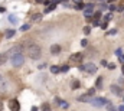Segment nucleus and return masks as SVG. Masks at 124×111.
Masks as SVG:
<instances>
[{
    "mask_svg": "<svg viewBox=\"0 0 124 111\" xmlns=\"http://www.w3.org/2000/svg\"><path fill=\"white\" fill-rule=\"evenodd\" d=\"M29 29H30L29 25H23V26L20 28V30H22V32H26V30H29Z\"/></svg>",
    "mask_w": 124,
    "mask_h": 111,
    "instance_id": "obj_23",
    "label": "nucleus"
},
{
    "mask_svg": "<svg viewBox=\"0 0 124 111\" xmlns=\"http://www.w3.org/2000/svg\"><path fill=\"white\" fill-rule=\"evenodd\" d=\"M94 94H95V90H94V88L88 91V95H91V97H92V95H94Z\"/></svg>",
    "mask_w": 124,
    "mask_h": 111,
    "instance_id": "obj_29",
    "label": "nucleus"
},
{
    "mask_svg": "<svg viewBox=\"0 0 124 111\" xmlns=\"http://www.w3.org/2000/svg\"><path fill=\"white\" fill-rule=\"evenodd\" d=\"M111 16H113L111 13H107V14H104V20H105V22H108V20L111 19Z\"/></svg>",
    "mask_w": 124,
    "mask_h": 111,
    "instance_id": "obj_24",
    "label": "nucleus"
},
{
    "mask_svg": "<svg viewBox=\"0 0 124 111\" xmlns=\"http://www.w3.org/2000/svg\"><path fill=\"white\" fill-rule=\"evenodd\" d=\"M68 71H69V66L68 65H64V66L59 68V72H68Z\"/></svg>",
    "mask_w": 124,
    "mask_h": 111,
    "instance_id": "obj_17",
    "label": "nucleus"
},
{
    "mask_svg": "<svg viewBox=\"0 0 124 111\" xmlns=\"http://www.w3.org/2000/svg\"><path fill=\"white\" fill-rule=\"evenodd\" d=\"M101 82H103V78L100 76V78L97 79V82H95V87H97V88H101Z\"/></svg>",
    "mask_w": 124,
    "mask_h": 111,
    "instance_id": "obj_20",
    "label": "nucleus"
},
{
    "mask_svg": "<svg viewBox=\"0 0 124 111\" xmlns=\"http://www.w3.org/2000/svg\"><path fill=\"white\" fill-rule=\"evenodd\" d=\"M89 32H91L89 26H85V28H84V33H85V35H89Z\"/></svg>",
    "mask_w": 124,
    "mask_h": 111,
    "instance_id": "obj_26",
    "label": "nucleus"
},
{
    "mask_svg": "<svg viewBox=\"0 0 124 111\" xmlns=\"http://www.w3.org/2000/svg\"><path fill=\"white\" fill-rule=\"evenodd\" d=\"M121 72H123V74H124V65H123V66H121Z\"/></svg>",
    "mask_w": 124,
    "mask_h": 111,
    "instance_id": "obj_38",
    "label": "nucleus"
},
{
    "mask_svg": "<svg viewBox=\"0 0 124 111\" xmlns=\"http://www.w3.org/2000/svg\"><path fill=\"white\" fill-rule=\"evenodd\" d=\"M7 61V55L6 54H0V65H3Z\"/></svg>",
    "mask_w": 124,
    "mask_h": 111,
    "instance_id": "obj_12",
    "label": "nucleus"
},
{
    "mask_svg": "<svg viewBox=\"0 0 124 111\" xmlns=\"http://www.w3.org/2000/svg\"><path fill=\"white\" fill-rule=\"evenodd\" d=\"M0 90H6V82H2V81H0Z\"/></svg>",
    "mask_w": 124,
    "mask_h": 111,
    "instance_id": "obj_27",
    "label": "nucleus"
},
{
    "mask_svg": "<svg viewBox=\"0 0 124 111\" xmlns=\"http://www.w3.org/2000/svg\"><path fill=\"white\" fill-rule=\"evenodd\" d=\"M26 54H28V56L32 58V59H39L40 55H42V50H40V48H39L38 45L30 43V45H28V48H26Z\"/></svg>",
    "mask_w": 124,
    "mask_h": 111,
    "instance_id": "obj_1",
    "label": "nucleus"
},
{
    "mask_svg": "<svg viewBox=\"0 0 124 111\" xmlns=\"http://www.w3.org/2000/svg\"><path fill=\"white\" fill-rule=\"evenodd\" d=\"M33 2H36V3H43L45 0H33Z\"/></svg>",
    "mask_w": 124,
    "mask_h": 111,
    "instance_id": "obj_33",
    "label": "nucleus"
},
{
    "mask_svg": "<svg viewBox=\"0 0 124 111\" xmlns=\"http://www.w3.org/2000/svg\"><path fill=\"white\" fill-rule=\"evenodd\" d=\"M42 111H51V105H49L48 102H45V104L42 105Z\"/></svg>",
    "mask_w": 124,
    "mask_h": 111,
    "instance_id": "obj_18",
    "label": "nucleus"
},
{
    "mask_svg": "<svg viewBox=\"0 0 124 111\" xmlns=\"http://www.w3.org/2000/svg\"><path fill=\"white\" fill-rule=\"evenodd\" d=\"M20 52H22V45H16V46H13L6 55H7V56H14V55H19Z\"/></svg>",
    "mask_w": 124,
    "mask_h": 111,
    "instance_id": "obj_5",
    "label": "nucleus"
},
{
    "mask_svg": "<svg viewBox=\"0 0 124 111\" xmlns=\"http://www.w3.org/2000/svg\"><path fill=\"white\" fill-rule=\"evenodd\" d=\"M120 59H121V62H124V55H121V56H120Z\"/></svg>",
    "mask_w": 124,
    "mask_h": 111,
    "instance_id": "obj_36",
    "label": "nucleus"
},
{
    "mask_svg": "<svg viewBox=\"0 0 124 111\" xmlns=\"http://www.w3.org/2000/svg\"><path fill=\"white\" fill-rule=\"evenodd\" d=\"M79 87H81V85H79V81L78 79H72L71 81V88L72 90H78Z\"/></svg>",
    "mask_w": 124,
    "mask_h": 111,
    "instance_id": "obj_10",
    "label": "nucleus"
},
{
    "mask_svg": "<svg viewBox=\"0 0 124 111\" xmlns=\"http://www.w3.org/2000/svg\"><path fill=\"white\" fill-rule=\"evenodd\" d=\"M108 2H115V0H108Z\"/></svg>",
    "mask_w": 124,
    "mask_h": 111,
    "instance_id": "obj_40",
    "label": "nucleus"
},
{
    "mask_svg": "<svg viewBox=\"0 0 124 111\" xmlns=\"http://www.w3.org/2000/svg\"><path fill=\"white\" fill-rule=\"evenodd\" d=\"M111 91H113L114 94H117V95H120V94H123V90H121V88H118L117 85H111Z\"/></svg>",
    "mask_w": 124,
    "mask_h": 111,
    "instance_id": "obj_11",
    "label": "nucleus"
},
{
    "mask_svg": "<svg viewBox=\"0 0 124 111\" xmlns=\"http://www.w3.org/2000/svg\"><path fill=\"white\" fill-rule=\"evenodd\" d=\"M40 18H42V14H40V13H35V14H32V20H35V22L40 20Z\"/></svg>",
    "mask_w": 124,
    "mask_h": 111,
    "instance_id": "obj_14",
    "label": "nucleus"
},
{
    "mask_svg": "<svg viewBox=\"0 0 124 111\" xmlns=\"http://www.w3.org/2000/svg\"><path fill=\"white\" fill-rule=\"evenodd\" d=\"M79 69H81V71H87V72H89V74H95V72H97V66H95L92 62H88V64H85V65H81Z\"/></svg>",
    "mask_w": 124,
    "mask_h": 111,
    "instance_id": "obj_4",
    "label": "nucleus"
},
{
    "mask_svg": "<svg viewBox=\"0 0 124 111\" xmlns=\"http://www.w3.org/2000/svg\"><path fill=\"white\" fill-rule=\"evenodd\" d=\"M100 2H103V0H100Z\"/></svg>",
    "mask_w": 124,
    "mask_h": 111,
    "instance_id": "obj_43",
    "label": "nucleus"
},
{
    "mask_svg": "<svg viewBox=\"0 0 124 111\" xmlns=\"http://www.w3.org/2000/svg\"><path fill=\"white\" fill-rule=\"evenodd\" d=\"M3 110V104H2V102H0V111H2Z\"/></svg>",
    "mask_w": 124,
    "mask_h": 111,
    "instance_id": "obj_37",
    "label": "nucleus"
},
{
    "mask_svg": "<svg viewBox=\"0 0 124 111\" xmlns=\"http://www.w3.org/2000/svg\"><path fill=\"white\" fill-rule=\"evenodd\" d=\"M91 100H92V97L91 95H81V97H78V101H81V102H89Z\"/></svg>",
    "mask_w": 124,
    "mask_h": 111,
    "instance_id": "obj_9",
    "label": "nucleus"
},
{
    "mask_svg": "<svg viewBox=\"0 0 124 111\" xmlns=\"http://www.w3.org/2000/svg\"><path fill=\"white\" fill-rule=\"evenodd\" d=\"M84 6H85L84 3H82V2H79V3H77V6H75V7H77L78 10H81V9H84Z\"/></svg>",
    "mask_w": 124,
    "mask_h": 111,
    "instance_id": "obj_22",
    "label": "nucleus"
},
{
    "mask_svg": "<svg viewBox=\"0 0 124 111\" xmlns=\"http://www.w3.org/2000/svg\"><path fill=\"white\" fill-rule=\"evenodd\" d=\"M92 16L95 18V20H94V22H98V20H100V18H101V12H97V13H94Z\"/></svg>",
    "mask_w": 124,
    "mask_h": 111,
    "instance_id": "obj_19",
    "label": "nucleus"
},
{
    "mask_svg": "<svg viewBox=\"0 0 124 111\" xmlns=\"http://www.w3.org/2000/svg\"><path fill=\"white\" fill-rule=\"evenodd\" d=\"M74 2H77V3H79V2H81V0H74Z\"/></svg>",
    "mask_w": 124,
    "mask_h": 111,
    "instance_id": "obj_39",
    "label": "nucleus"
},
{
    "mask_svg": "<svg viewBox=\"0 0 124 111\" xmlns=\"http://www.w3.org/2000/svg\"><path fill=\"white\" fill-rule=\"evenodd\" d=\"M87 43H88V42H87V39H84V40H81V45H82V46H87Z\"/></svg>",
    "mask_w": 124,
    "mask_h": 111,
    "instance_id": "obj_30",
    "label": "nucleus"
},
{
    "mask_svg": "<svg viewBox=\"0 0 124 111\" xmlns=\"http://www.w3.org/2000/svg\"><path fill=\"white\" fill-rule=\"evenodd\" d=\"M117 9V6H114V4H110V10H115Z\"/></svg>",
    "mask_w": 124,
    "mask_h": 111,
    "instance_id": "obj_31",
    "label": "nucleus"
},
{
    "mask_svg": "<svg viewBox=\"0 0 124 111\" xmlns=\"http://www.w3.org/2000/svg\"><path fill=\"white\" fill-rule=\"evenodd\" d=\"M55 7H56V6H55L53 3H51V6H48V7H46V10H45V12H51V10H53V9H55Z\"/></svg>",
    "mask_w": 124,
    "mask_h": 111,
    "instance_id": "obj_21",
    "label": "nucleus"
},
{
    "mask_svg": "<svg viewBox=\"0 0 124 111\" xmlns=\"http://www.w3.org/2000/svg\"><path fill=\"white\" fill-rule=\"evenodd\" d=\"M101 28H103V29H105V28H107V22H104V23L101 25Z\"/></svg>",
    "mask_w": 124,
    "mask_h": 111,
    "instance_id": "obj_32",
    "label": "nucleus"
},
{
    "mask_svg": "<svg viewBox=\"0 0 124 111\" xmlns=\"http://www.w3.org/2000/svg\"><path fill=\"white\" fill-rule=\"evenodd\" d=\"M82 58H84V54L77 52V54L69 56V62H82Z\"/></svg>",
    "mask_w": 124,
    "mask_h": 111,
    "instance_id": "obj_6",
    "label": "nucleus"
},
{
    "mask_svg": "<svg viewBox=\"0 0 124 111\" xmlns=\"http://www.w3.org/2000/svg\"><path fill=\"white\" fill-rule=\"evenodd\" d=\"M9 20H10L13 25H16V23H18V18H14V14H10V16H9Z\"/></svg>",
    "mask_w": 124,
    "mask_h": 111,
    "instance_id": "obj_16",
    "label": "nucleus"
},
{
    "mask_svg": "<svg viewBox=\"0 0 124 111\" xmlns=\"http://www.w3.org/2000/svg\"><path fill=\"white\" fill-rule=\"evenodd\" d=\"M59 105H61L62 108H68V102H67V101H61Z\"/></svg>",
    "mask_w": 124,
    "mask_h": 111,
    "instance_id": "obj_25",
    "label": "nucleus"
},
{
    "mask_svg": "<svg viewBox=\"0 0 124 111\" xmlns=\"http://www.w3.org/2000/svg\"><path fill=\"white\" fill-rule=\"evenodd\" d=\"M110 111H115V110H114V108H113V110H110Z\"/></svg>",
    "mask_w": 124,
    "mask_h": 111,
    "instance_id": "obj_41",
    "label": "nucleus"
},
{
    "mask_svg": "<svg viewBox=\"0 0 124 111\" xmlns=\"http://www.w3.org/2000/svg\"><path fill=\"white\" fill-rule=\"evenodd\" d=\"M10 62H12V65L13 66H22L23 65V62H25V58L19 54V55H14V56H12V59H10Z\"/></svg>",
    "mask_w": 124,
    "mask_h": 111,
    "instance_id": "obj_3",
    "label": "nucleus"
},
{
    "mask_svg": "<svg viewBox=\"0 0 124 111\" xmlns=\"http://www.w3.org/2000/svg\"><path fill=\"white\" fill-rule=\"evenodd\" d=\"M49 50H51V54H52V55H58V54L61 52V46H59V45H52Z\"/></svg>",
    "mask_w": 124,
    "mask_h": 111,
    "instance_id": "obj_8",
    "label": "nucleus"
},
{
    "mask_svg": "<svg viewBox=\"0 0 124 111\" xmlns=\"http://www.w3.org/2000/svg\"><path fill=\"white\" fill-rule=\"evenodd\" d=\"M14 33H16V32H14V30H12V29L6 30V38H9V39H10V38H13V36H14Z\"/></svg>",
    "mask_w": 124,
    "mask_h": 111,
    "instance_id": "obj_13",
    "label": "nucleus"
},
{
    "mask_svg": "<svg viewBox=\"0 0 124 111\" xmlns=\"http://www.w3.org/2000/svg\"><path fill=\"white\" fill-rule=\"evenodd\" d=\"M118 110H120V111H124V105H120V107H118Z\"/></svg>",
    "mask_w": 124,
    "mask_h": 111,
    "instance_id": "obj_34",
    "label": "nucleus"
},
{
    "mask_svg": "<svg viewBox=\"0 0 124 111\" xmlns=\"http://www.w3.org/2000/svg\"><path fill=\"white\" fill-rule=\"evenodd\" d=\"M30 111H38V107H32V110Z\"/></svg>",
    "mask_w": 124,
    "mask_h": 111,
    "instance_id": "obj_35",
    "label": "nucleus"
},
{
    "mask_svg": "<svg viewBox=\"0 0 124 111\" xmlns=\"http://www.w3.org/2000/svg\"><path fill=\"white\" fill-rule=\"evenodd\" d=\"M115 55H117V56H121V55H123V50H121V49H117V50H115Z\"/></svg>",
    "mask_w": 124,
    "mask_h": 111,
    "instance_id": "obj_28",
    "label": "nucleus"
},
{
    "mask_svg": "<svg viewBox=\"0 0 124 111\" xmlns=\"http://www.w3.org/2000/svg\"><path fill=\"white\" fill-rule=\"evenodd\" d=\"M89 102H91L94 107H103V105H105L108 101H107L105 98H103V97H92V100H91Z\"/></svg>",
    "mask_w": 124,
    "mask_h": 111,
    "instance_id": "obj_2",
    "label": "nucleus"
},
{
    "mask_svg": "<svg viewBox=\"0 0 124 111\" xmlns=\"http://www.w3.org/2000/svg\"><path fill=\"white\" fill-rule=\"evenodd\" d=\"M51 72H52V74H59V66L52 65V66H51Z\"/></svg>",
    "mask_w": 124,
    "mask_h": 111,
    "instance_id": "obj_15",
    "label": "nucleus"
},
{
    "mask_svg": "<svg viewBox=\"0 0 124 111\" xmlns=\"http://www.w3.org/2000/svg\"><path fill=\"white\" fill-rule=\"evenodd\" d=\"M0 81H2V75H0Z\"/></svg>",
    "mask_w": 124,
    "mask_h": 111,
    "instance_id": "obj_42",
    "label": "nucleus"
},
{
    "mask_svg": "<svg viewBox=\"0 0 124 111\" xmlns=\"http://www.w3.org/2000/svg\"><path fill=\"white\" fill-rule=\"evenodd\" d=\"M9 108H10L12 111H19V110H20L19 101H18V100H10V101H9Z\"/></svg>",
    "mask_w": 124,
    "mask_h": 111,
    "instance_id": "obj_7",
    "label": "nucleus"
}]
</instances>
